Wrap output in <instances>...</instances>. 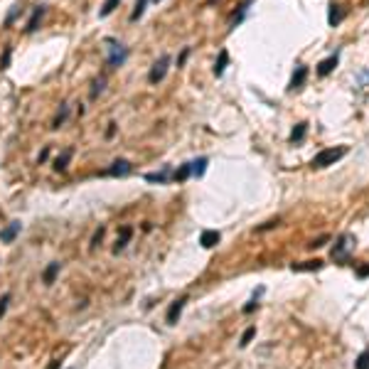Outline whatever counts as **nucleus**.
I'll use <instances>...</instances> for the list:
<instances>
[{
	"label": "nucleus",
	"instance_id": "1",
	"mask_svg": "<svg viewBox=\"0 0 369 369\" xmlns=\"http://www.w3.org/2000/svg\"><path fill=\"white\" fill-rule=\"evenodd\" d=\"M354 237L352 234H340L337 237V241H335V246H332V251H330V256L337 261V264H347L349 261V254H352V249H354Z\"/></svg>",
	"mask_w": 369,
	"mask_h": 369
},
{
	"label": "nucleus",
	"instance_id": "2",
	"mask_svg": "<svg viewBox=\"0 0 369 369\" xmlns=\"http://www.w3.org/2000/svg\"><path fill=\"white\" fill-rule=\"evenodd\" d=\"M106 50H108V54H106V67H108V69H116V67H123V64H126V59H128V47H123V45L116 42V40H106Z\"/></svg>",
	"mask_w": 369,
	"mask_h": 369
},
{
	"label": "nucleus",
	"instance_id": "3",
	"mask_svg": "<svg viewBox=\"0 0 369 369\" xmlns=\"http://www.w3.org/2000/svg\"><path fill=\"white\" fill-rule=\"evenodd\" d=\"M344 155H347V148H344V145L325 148V150H320V153L313 158V167H330V165H335L337 160H342Z\"/></svg>",
	"mask_w": 369,
	"mask_h": 369
},
{
	"label": "nucleus",
	"instance_id": "4",
	"mask_svg": "<svg viewBox=\"0 0 369 369\" xmlns=\"http://www.w3.org/2000/svg\"><path fill=\"white\" fill-rule=\"evenodd\" d=\"M170 54H162L153 67H150V72H148V81L150 84H160L162 79H165V74H167V69H170Z\"/></svg>",
	"mask_w": 369,
	"mask_h": 369
},
{
	"label": "nucleus",
	"instance_id": "5",
	"mask_svg": "<svg viewBox=\"0 0 369 369\" xmlns=\"http://www.w3.org/2000/svg\"><path fill=\"white\" fill-rule=\"evenodd\" d=\"M131 172H133V165H131V160H126V158L113 160L111 167L104 170V175H108V177H126V175H131Z\"/></svg>",
	"mask_w": 369,
	"mask_h": 369
},
{
	"label": "nucleus",
	"instance_id": "6",
	"mask_svg": "<svg viewBox=\"0 0 369 369\" xmlns=\"http://www.w3.org/2000/svg\"><path fill=\"white\" fill-rule=\"evenodd\" d=\"M23 232V222H18V219H13L5 229H0V244H13L15 239H18V234Z\"/></svg>",
	"mask_w": 369,
	"mask_h": 369
},
{
	"label": "nucleus",
	"instance_id": "7",
	"mask_svg": "<svg viewBox=\"0 0 369 369\" xmlns=\"http://www.w3.org/2000/svg\"><path fill=\"white\" fill-rule=\"evenodd\" d=\"M184 303H187V295H182V298L172 300V305L167 308V315H165L167 325H175V322L180 320V315H182V310H184Z\"/></svg>",
	"mask_w": 369,
	"mask_h": 369
},
{
	"label": "nucleus",
	"instance_id": "8",
	"mask_svg": "<svg viewBox=\"0 0 369 369\" xmlns=\"http://www.w3.org/2000/svg\"><path fill=\"white\" fill-rule=\"evenodd\" d=\"M337 64H340V52H335V54L325 57V59L317 64V77H327V74H332Z\"/></svg>",
	"mask_w": 369,
	"mask_h": 369
},
{
	"label": "nucleus",
	"instance_id": "9",
	"mask_svg": "<svg viewBox=\"0 0 369 369\" xmlns=\"http://www.w3.org/2000/svg\"><path fill=\"white\" fill-rule=\"evenodd\" d=\"M305 79H308V67H303V64H298L295 67V72H293V77H290V91H295V89H300L303 84H305Z\"/></svg>",
	"mask_w": 369,
	"mask_h": 369
},
{
	"label": "nucleus",
	"instance_id": "10",
	"mask_svg": "<svg viewBox=\"0 0 369 369\" xmlns=\"http://www.w3.org/2000/svg\"><path fill=\"white\" fill-rule=\"evenodd\" d=\"M325 264L320 261V259H315V261H303V264H293L290 266V271H295V273H310V271H320Z\"/></svg>",
	"mask_w": 369,
	"mask_h": 369
},
{
	"label": "nucleus",
	"instance_id": "11",
	"mask_svg": "<svg viewBox=\"0 0 369 369\" xmlns=\"http://www.w3.org/2000/svg\"><path fill=\"white\" fill-rule=\"evenodd\" d=\"M251 3H254V0H244V3L239 5V10L229 18V30H234L237 25H241V20L246 18V13H249V5H251Z\"/></svg>",
	"mask_w": 369,
	"mask_h": 369
},
{
	"label": "nucleus",
	"instance_id": "12",
	"mask_svg": "<svg viewBox=\"0 0 369 369\" xmlns=\"http://www.w3.org/2000/svg\"><path fill=\"white\" fill-rule=\"evenodd\" d=\"M219 239H222V234H219L217 229H207V232H202L200 244H202L205 249H212V246H217V244H219Z\"/></svg>",
	"mask_w": 369,
	"mask_h": 369
},
{
	"label": "nucleus",
	"instance_id": "13",
	"mask_svg": "<svg viewBox=\"0 0 369 369\" xmlns=\"http://www.w3.org/2000/svg\"><path fill=\"white\" fill-rule=\"evenodd\" d=\"M59 268H62V264H59V261H52V264L45 268V273H42V283H45V286H52L54 278H57V273H59Z\"/></svg>",
	"mask_w": 369,
	"mask_h": 369
},
{
	"label": "nucleus",
	"instance_id": "14",
	"mask_svg": "<svg viewBox=\"0 0 369 369\" xmlns=\"http://www.w3.org/2000/svg\"><path fill=\"white\" fill-rule=\"evenodd\" d=\"M131 237H133V227H123V229H121V237L116 239V246H113V254H118V251H123V249H126V244L131 241Z\"/></svg>",
	"mask_w": 369,
	"mask_h": 369
},
{
	"label": "nucleus",
	"instance_id": "15",
	"mask_svg": "<svg viewBox=\"0 0 369 369\" xmlns=\"http://www.w3.org/2000/svg\"><path fill=\"white\" fill-rule=\"evenodd\" d=\"M344 20V13H342V5H337V3H332L330 5V15H327V23L332 25V27H337L340 23Z\"/></svg>",
	"mask_w": 369,
	"mask_h": 369
},
{
	"label": "nucleus",
	"instance_id": "16",
	"mask_svg": "<svg viewBox=\"0 0 369 369\" xmlns=\"http://www.w3.org/2000/svg\"><path fill=\"white\" fill-rule=\"evenodd\" d=\"M207 162H210V158H197V160H192V162H190V167H192V177H205V172H207Z\"/></svg>",
	"mask_w": 369,
	"mask_h": 369
},
{
	"label": "nucleus",
	"instance_id": "17",
	"mask_svg": "<svg viewBox=\"0 0 369 369\" xmlns=\"http://www.w3.org/2000/svg\"><path fill=\"white\" fill-rule=\"evenodd\" d=\"M42 15H45V8H42V5L35 8V10H32V18H30L27 25H25V32H35V30H37V23L42 20Z\"/></svg>",
	"mask_w": 369,
	"mask_h": 369
},
{
	"label": "nucleus",
	"instance_id": "18",
	"mask_svg": "<svg viewBox=\"0 0 369 369\" xmlns=\"http://www.w3.org/2000/svg\"><path fill=\"white\" fill-rule=\"evenodd\" d=\"M170 177H172V172H170V170H160V172H148V175H145V182H158V184H165Z\"/></svg>",
	"mask_w": 369,
	"mask_h": 369
},
{
	"label": "nucleus",
	"instance_id": "19",
	"mask_svg": "<svg viewBox=\"0 0 369 369\" xmlns=\"http://www.w3.org/2000/svg\"><path fill=\"white\" fill-rule=\"evenodd\" d=\"M187 177H192V167H190V162L180 165V170H175V172H172V180H175V182H184Z\"/></svg>",
	"mask_w": 369,
	"mask_h": 369
},
{
	"label": "nucleus",
	"instance_id": "20",
	"mask_svg": "<svg viewBox=\"0 0 369 369\" xmlns=\"http://www.w3.org/2000/svg\"><path fill=\"white\" fill-rule=\"evenodd\" d=\"M69 111H72V108H69V104H64V106L59 108V113L54 116V121H52V128H62V126L67 123V118H69Z\"/></svg>",
	"mask_w": 369,
	"mask_h": 369
},
{
	"label": "nucleus",
	"instance_id": "21",
	"mask_svg": "<svg viewBox=\"0 0 369 369\" xmlns=\"http://www.w3.org/2000/svg\"><path fill=\"white\" fill-rule=\"evenodd\" d=\"M72 155H74V150H72V148H67V150H64L57 160H54V170H59V172H62V170H67V165H69Z\"/></svg>",
	"mask_w": 369,
	"mask_h": 369
},
{
	"label": "nucleus",
	"instance_id": "22",
	"mask_svg": "<svg viewBox=\"0 0 369 369\" xmlns=\"http://www.w3.org/2000/svg\"><path fill=\"white\" fill-rule=\"evenodd\" d=\"M227 64H229V54H227V50H222V52H219V59H217V64H214V77H222L224 69H227Z\"/></svg>",
	"mask_w": 369,
	"mask_h": 369
},
{
	"label": "nucleus",
	"instance_id": "23",
	"mask_svg": "<svg viewBox=\"0 0 369 369\" xmlns=\"http://www.w3.org/2000/svg\"><path fill=\"white\" fill-rule=\"evenodd\" d=\"M308 133V123H298L293 131H290V143H300Z\"/></svg>",
	"mask_w": 369,
	"mask_h": 369
},
{
	"label": "nucleus",
	"instance_id": "24",
	"mask_svg": "<svg viewBox=\"0 0 369 369\" xmlns=\"http://www.w3.org/2000/svg\"><path fill=\"white\" fill-rule=\"evenodd\" d=\"M148 3H150V0H138L135 8H133V13H131V23H135V20H140V18H143V13H145Z\"/></svg>",
	"mask_w": 369,
	"mask_h": 369
},
{
	"label": "nucleus",
	"instance_id": "25",
	"mask_svg": "<svg viewBox=\"0 0 369 369\" xmlns=\"http://www.w3.org/2000/svg\"><path fill=\"white\" fill-rule=\"evenodd\" d=\"M354 369H369V347L359 352V357L354 359Z\"/></svg>",
	"mask_w": 369,
	"mask_h": 369
},
{
	"label": "nucleus",
	"instance_id": "26",
	"mask_svg": "<svg viewBox=\"0 0 369 369\" xmlns=\"http://www.w3.org/2000/svg\"><path fill=\"white\" fill-rule=\"evenodd\" d=\"M118 3H121V0H106V3L101 5V10H99V15H101V18H108V15L116 10V5H118Z\"/></svg>",
	"mask_w": 369,
	"mask_h": 369
},
{
	"label": "nucleus",
	"instance_id": "27",
	"mask_svg": "<svg viewBox=\"0 0 369 369\" xmlns=\"http://www.w3.org/2000/svg\"><path fill=\"white\" fill-rule=\"evenodd\" d=\"M254 335H256V327H246L244 335H241V340H239V347H249V342L254 340Z\"/></svg>",
	"mask_w": 369,
	"mask_h": 369
},
{
	"label": "nucleus",
	"instance_id": "28",
	"mask_svg": "<svg viewBox=\"0 0 369 369\" xmlns=\"http://www.w3.org/2000/svg\"><path fill=\"white\" fill-rule=\"evenodd\" d=\"M10 57H13V47H5L3 59H0V69H8L10 67Z\"/></svg>",
	"mask_w": 369,
	"mask_h": 369
},
{
	"label": "nucleus",
	"instance_id": "29",
	"mask_svg": "<svg viewBox=\"0 0 369 369\" xmlns=\"http://www.w3.org/2000/svg\"><path fill=\"white\" fill-rule=\"evenodd\" d=\"M104 84H106V79H104V77H101L99 81H94V89H91V99H96V96H99V94L104 91Z\"/></svg>",
	"mask_w": 369,
	"mask_h": 369
},
{
	"label": "nucleus",
	"instance_id": "30",
	"mask_svg": "<svg viewBox=\"0 0 369 369\" xmlns=\"http://www.w3.org/2000/svg\"><path fill=\"white\" fill-rule=\"evenodd\" d=\"M8 303H10V293H5L3 298H0V317L5 315V310H8Z\"/></svg>",
	"mask_w": 369,
	"mask_h": 369
},
{
	"label": "nucleus",
	"instance_id": "31",
	"mask_svg": "<svg viewBox=\"0 0 369 369\" xmlns=\"http://www.w3.org/2000/svg\"><path fill=\"white\" fill-rule=\"evenodd\" d=\"M325 241H330V237H327V234H325V237H320V239H315V241H310L308 246H310V249H320V246H325Z\"/></svg>",
	"mask_w": 369,
	"mask_h": 369
},
{
	"label": "nucleus",
	"instance_id": "32",
	"mask_svg": "<svg viewBox=\"0 0 369 369\" xmlns=\"http://www.w3.org/2000/svg\"><path fill=\"white\" fill-rule=\"evenodd\" d=\"M187 54H190V47H184V50H182V54H180V59H177V67H182V64H184V59H187Z\"/></svg>",
	"mask_w": 369,
	"mask_h": 369
},
{
	"label": "nucleus",
	"instance_id": "33",
	"mask_svg": "<svg viewBox=\"0 0 369 369\" xmlns=\"http://www.w3.org/2000/svg\"><path fill=\"white\" fill-rule=\"evenodd\" d=\"M57 367H59V362H52V364H50V369H57Z\"/></svg>",
	"mask_w": 369,
	"mask_h": 369
},
{
	"label": "nucleus",
	"instance_id": "34",
	"mask_svg": "<svg viewBox=\"0 0 369 369\" xmlns=\"http://www.w3.org/2000/svg\"><path fill=\"white\" fill-rule=\"evenodd\" d=\"M153 3H160V0H153Z\"/></svg>",
	"mask_w": 369,
	"mask_h": 369
},
{
	"label": "nucleus",
	"instance_id": "35",
	"mask_svg": "<svg viewBox=\"0 0 369 369\" xmlns=\"http://www.w3.org/2000/svg\"><path fill=\"white\" fill-rule=\"evenodd\" d=\"M69 369H72V367H69Z\"/></svg>",
	"mask_w": 369,
	"mask_h": 369
}]
</instances>
